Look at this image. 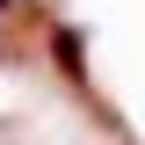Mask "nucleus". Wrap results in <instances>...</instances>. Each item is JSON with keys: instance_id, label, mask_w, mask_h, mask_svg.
Instances as JSON below:
<instances>
[{"instance_id": "f257e3e1", "label": "nucleus", "mask_w": 145, "mask_h": 145, "mask_svg": "<svg viewBox=\"0 0 145 145\" xmlns=\"http://www.w3.org/2000/svg\"><path fill=\"white\" fill-rule=\"evenodd\" d=\"M15 7H29V0H0V15H15Z\"/></svg>"}]
</instances>
